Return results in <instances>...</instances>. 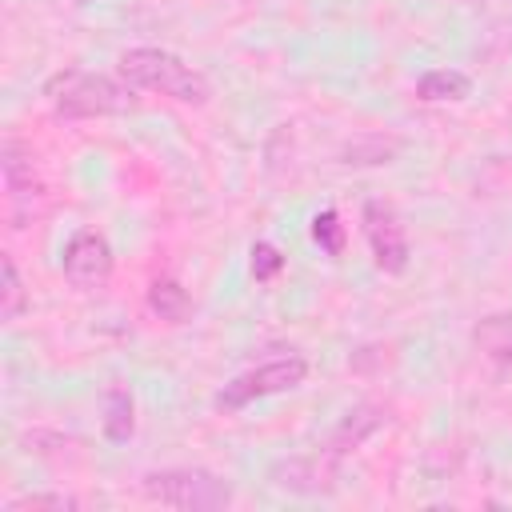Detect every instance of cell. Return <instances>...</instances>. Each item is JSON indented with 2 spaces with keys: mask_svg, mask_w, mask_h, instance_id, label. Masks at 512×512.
I'll use <instances>...</instances> for the list:
<instances>
[{
  "mask_svg": "<svg viewBox=\"0 0 512 512\" xmlns=\"http://www.w3.org/2000/svg\"><path fill=\"white\" fill-rule=\"evenodd\" d=\"M44 100L60 120H100V116H128L140 108L136 88L120 76L88 72V68H60L44 80Z\"/></svg>",
  "mask_w": 512,
  "mask_h": 512,
  "instance_id": "obj_1",
  "label": "cell"
},
{
  "mask_svg": "<svg viewBox=\"0 0 512 512\" xmlns=\"http://www.w3.org/2000/svg\"><path fill=\"white\" fill-rule=\"evenodd\" d=\"M116 76L124 84H132L136 92H160L176 104H192V108H204L212 100V80L188 64L184 56L168 52V48H152V44H140V48H128L120 52L116 60Z\"/></svg>",
  "mask_w": 512,
  "mask_h": 512,
  "instance_id": "obj_2",
  "label": "cell"
},
{
  "mask_svg": "<svg viewBox=\"0 0 512 512\" xmlns=\"http://www.w3.org/2000/svg\"><path fill=\"white\" fill-rule=\"evenodd\" d=\"M140 492L152 504L180 512H220L232 504V484L208 468H152L140 476Z\"/></svg>",
  "mask_w": 512,
  "mask_h": 512,
  "instance_id": "obj_3",
  "label": "cell"
},
{
  "mask_svg": "<svg viewBox=\"0 0 512 512\" xmlns=\"http://www.w3.org/2000/svg\"><path fill=\"white\" fill-rule=\"evenodd\" d=\"M308 380V360L288 352V356H276V360H264L240 376H232L220 392H216V408L220 412H240L256 400H268V396H280V392H292Z\"/></svg>",
  "mask_w": 512,
  "mask_h": 512,
  "instance_id": "obj_4",
  "label": "cell"
},
{
  "mask_svg": "<svg viewBox=\"0 0 512 512\" xmlns=\"http://www.w3.org/2000/svg\"><path fill=\"white\" fill-rule=\"evenodd\" d=\"M0 172H4L8 220H12V228H28L40 216V204H44V180L36 172L32 148L8 136L4 148H0Z\"/></svg>",
  "mask_w": 512,
  "mask_h": 512,
  "instance_id": "obj_5",
  "label": "cell"
},
{
  "mask_svg": "<svg viewBox=\"0 0 512 512\" xmlns=\"http://www.w3.org/2000/svg\"><path fill=\"white\" fill-rule=\"evenodd\" d=\"M360 228H364V240H368L372 260H376L380 272H388V276L408 272L412 244H408V232H404L400 212H396L388 200H364V208H360Z\"/></svg>",
  "mask_w": 512,
  "mask_h": 512,
  "instance_id": "obj_6",
  "label": "cell"
},
{
  "mask_svg": "<svg viewBox=\"0 0 512 512\" xmlns=\"http://www.w3.org/2000/svg\"><path fill=\"white\" fill-rule=\"evenodd\" d=\"M112 268H116V256H112V244L104 232L96 228H76L60 252V272L64 280L76 288V292H96L112 280Z\"/></svg>",
  "mask_w": 512,
  "mask_h": 512,
  "instance_id": "obj_7",
  "label": "cell"
},
{
  "mask_svg": "<svg viewBox=\"0 0 512 512\" xmlns=\"http://www.w3.org/2000/svg\"><path fill=\"white\" fill-rule=\"evenodd\" d=\"M340 456L316 448V452H304V456H284L268 468V480L280 488V492H292V496H328L336 492L340 484Z\"/></svg>",
  "mask_w": 512,
  "mask_h": 512,
  "instance_id": "obj_8",
  "label": "cell"
},
{
  "mask_svg": "<svg viewBox=\"0 0 512 512\" xmlns=\"http://www.w3.org/2000/svg\"><path fill=\"white\" fill-rule=\"evenodd\" d=\"M388 420H392V408H388V404L364 400V404H356V408H348V412L340 416V424L328 432V440H324L320 448L344 460V456H352L356 448H364Z\"/></svg>",
  "mask_w": 512,
  "mask_h": 512,
  "instance_id": "obj_9",
  "label": "cell"
},
{
  "mask_svg": "<svg viewBox=\"0 0 512 512\" xmlns=\"http://www.w3.org/2000/svg\"><path fill=\"white\" fill-rule=\"evenodd\" d=\"M100 428L108 444H128L136 436V396L124 380H112L100 396Z\"/></svg>",
  "mask_w": 512,
  "mask_h": 512,
  "instance_id": "obj_10",
  "label": "cell"
},
{
  "mask_svg": "<svg viewBox=\"0 0 512 512\" xmlns=\"http://www.w3.org/2000/svg\"><path fill=\"white\" fill-rule=\"evenodd\" d=\"M144 300H148V312H152L156 320H164V324H188L192 312H196L192 292H188L180 280H172V276H156V280L148 284Z\"/></svg>",
  "mask_w": 512,
  "mask_h": 512,
  "instance_id": "obj_11",
  "label": "cell"
},
{
  "mask_svg": "<svg viewBox=\"0 0 512 512\" xmlns=\"http://www.w3.org/2000/svg\"><path fill=\"white\" fill-rule=\"evenodd\" d=\"M472 96V76L460 68H428L416 80V100L424 104H460Z\"/></svg>",
  "mask_w": 512,
  "mask_h": 512,
  "instance_id": "obj_12",
  "label": "cell"
},
{
  "mask_svg": "<svg viewBox=\"0 0 512 512\" xmlns=\"http://www.w3.org/2000/svg\"><path fill=\"white\" fill-rule=\"evenodd\" d=\"M472 340L476 348L504 372H512V316L508 312H496V316H484L476 328H472Z\"/></svg>",
  "mask_w": 512,
  "mask_h": 512,
  "instance_id": "obj_13",
  "label": "cell"
},
{
  "mask_svg": "<svg viewBox=\"0 0 512 512\" xmlns=\"http://www.w3.org/2000/svg\"><path fill=\"white\" fill-rule=\"evenodd\" d=\"M396 152H400V140L372 132V136L348 140V144L340 148V164H348V168H376V164H392Z\"/></svg>",
  "mask_w": 512,
  "mask_h": 512,
  "instance_id": "obj_14",
  "label": "cell"
},
{
  "mask_svg": "<svg viewBox=\"0 0 512 512\" xmlns=\"http://www.w3.org/2000/svg\"><path fill=\"white\" fill-rule=\"evenodd\" d=\"M28 312V288L20 280V268L12 256H0V320L12 324Z\"/></svg>",
  "mask_w": 512,
  "mask_h": 512,
  "instance_id": "obj_15",
  "label": "cell"
},
{
  "mask_svg": "<svg viewBox=\"0 0 512 512\" xmlns=\"http://www.w3.org/2000/svg\"><path fill=\"white\" fill-rule=\"evenodd\" d=\"M308 232H312V240L320 244L324 256H332V260L344 256V248H348V228H344V220H340L336 208H320V212L312 216Z\"/></svg>",
  "mask_w": 512,
  "mask_h": 512,
  "instance_id": "obj_16",
  "label": "cell"
},
{
  "mask_svg": "<svg viewBox=\"0 0 512 512\" xmlns=\"http://www.w3.org/2000/svg\"><path fill=\"white\" fill-rule=\"evenodd\" d=\"M248 272L256 284H272L280 272H284V252L272 244V240H256L248 248Z\"/></svg>",
  "mask_w": 512,
  "mask_h": 512,
  "instance_id": "obj_17",
  "label": "cell"
},
{
  "mask_svg": "<svg viewBox=\"0 0 512 512\" xmlns=\"http://www.w3.org/2000/svg\"><path fill=\"white\" fill-rule=\"evenodd\" d=\"M40 508L72 512V508H80V500L68 496V492H28V496H16V500L8 504V512H40Z\"/></svg>",
  "mask_w": 512,
  "mask_h": 512,
  "instance_id": "obj_18",
  "label": "cell"
},
{
  "mask_svg": "<svg viewBox=\"0 0 512 512\" xmlns=\"http://www.w3.org/2000/svg\"><path fill=\"white\" fill-rule=\"evenodd\" d=\"M76 4H92V0H76Z\"/></svg>",
  "mask_w": 512,
  "mask_h": 512,
  "instance_id": "obj_19",
  "label": "cell"
},
{
  "mask_svg": "<svg viewBox=\"0 0 512 512\" xmlns=\"http://www.w3.org/2000/svg\"><path fill=\"white\" fill-rule=\"evenodd\" d=\"M508 164H512V160H508Z\"/></svg>",
  "mask_w": 512,
  "mask_h": 512,
  "instance_id": "obj_20",
  "label": "cell"
}]
</instances>
